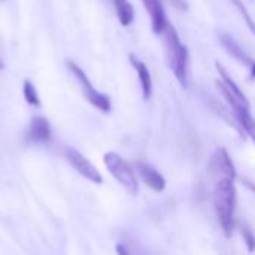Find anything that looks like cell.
Wrapping results in <instances>:
<instances>
[{
  "instance_id": "cell-3",
  "label": "cell",
  "mask_w": 255,
  "mask_h": 255,
  "mask_svg": "<svg viewBox=\"0 0 255 255\" xmlns=\"http://www.w3.org/2000/svg\"><path fill=\"white\" fill-rule=\"evenodd\" d=\"M105 166L108 167L109 173L131 194L136 196L139 191V184L136 178V170L117 152H106L103 157Z\"/></svg>"
},
{
  "instance_id": "cell-10",
  "label": "cell",
  "mask_w": 255,
  "mask_h": 255,
  "mask_svg": "<svg viewBox=\"0 0 255 255\" xmlns=\"http://www.w3.org/2000/svg\"><path fill=\"white\" fill-rule=\"evenodd\" d=\"M130 63L131 66L134 67L137 76H139V81H140V87H142V94H143V99L145 100H149L151 96H152V78H151V72L148 69V66L140 61L134 54H130Z\"/></svg>"
},
{
  "instance_id": "cell-18",
  "label": "cell",
  "mask_w": 255,
  "mask_h": 255,
  "mask_svg": "<svg viewBox=\"0 0 255 255\" xmlns=\"http://www.w3.org/2000/svg\"><path fill=\"white\" fill-rule=\"evenodd\" d=\"M0 69H3V61L0 60Z\"/></svg>"
},
{
  "instance_id": "cell-6",
  "label": "cell",
  "mask_w": 255,
  "mask_h": 255,
  "mask_svg": "<svg viewBox=\"0 0 255 255\" xmlns=\"http://www.w3.org/2000/svg\"><path fill=\"white\" fill-rule=\"evenodd\" d=\"M134 170H136V175L140 176L143 184L146 187H149L152 191H155V193H163L164 191L166 179L155 167H152L151 164L143 163V161H136L134 163Z\"/></svg>"
},
{
  "instance_id": "cell-1",
  "label": "cell",
  "mask_w": 255,
  "mask_h": 255,
  "mask_svg": "<svg viewBox=\"0 0 255 255\" xmlns=\"http://www.w3.org/2000/svg\"><path fill=\"white\" fill-rule=\"evenodd\" d=\"M163 36V43H164V52H166V60L173 72L175 78L181 84L182 88H188V49L185 45H182L178 31L175 27L167 22L164 31L161 33Z\"/></svg>"
},
{
  "instance_id": "cell-17",
  "label": "cell",
  "mask_w": 255,
  "mask_h": 255,
  "mask_svg": "<svg viewBox=\"0 0 255 255\" xmlns=\"http://www.w3.org/2000/svg\"><path fill=\"white\" fill-rule=\"evenodd\" d=\"M244 130H245V131L248 133V136H250V137L253 139V142L255 143V121L250 123L248 126H245V127H244Z\"/></svg>"
},
{
  "instance_id": "cell-8",
  "label": "cell",
  "mask_w": 255,
  "mask_h": 255,
  "mask_svg": "<svg viewBox=\"0 0 255 255\" xmlns=\"http://www.w3.org/2000/svg\"><path fill=\"white\" fill-rule=\"evenodd\" d=\"M220 42H221V45H223V48L233 57V58H236L241 64H244V66H247L248 69H250V73H251V78H255V60L254 58H251L244 49H242V46L230 36V34H227V33H223L221 36H220Z\"/></svg>"
},
{
  "instance_id": "cell-9",
  "label": "cell",
  "mask_w": 255,
  "mask_h": 255,
  "mask_svg": "<svg viewBox=\"0 0 255 255\" xmlns=\"http://www.w3.org/2000/svg\"><path fill=\"white\" fill-rule=\"evenodd\" d=\"M149 18H151V27L155 34H161L167 25V18L164 12V6L161 0H142Z\"/></svg>"
},
{
  "instance_id": "cell-2",
  "label": "cell",
  "mask_w": 255,
  "mask_h": 255,
  "mask_svg": "<svg viewBox=\"0 0 255 255\" xmlns=\"http://www.w3.org/2000/svg\"><path fill=\"white\" fill-rule=\"evenodd\" d=\"M214 203L218 217V223L227 238L233 235L235 229V214L238 205V193L235 187V179L220 178L214 191Z\"/></svg>"
},
{
  "instance_id": "cell-4",
  "label": "cell",
  "mask_w": 255,
  "mask_h": 255,
  "mask_svg": "<svg viewBox=\"0 0 255 255\" xmlns=\"http://www.w3.org/2000/svg\"><path fill=\"white\" fill-rule=\"evenodd\" d=\"M67 66L70 69V72L75 75V78L78 79V82L81 84V88H82V93L85 96V99L94 106L97 108L99 111L108 114L111 111V99L106 96V94H102L100 91H97L93 84L90 82L88 76L85 75V72L73 61H67Z\"/></svg>"
},
{
  "instance_id": "cell-13",
  "label": "cell",
  "mask_w": 255,
  "mask_h": 255,
  "mask_svg": "<svg viewBox=\"0 0 255 255\" xmlns=\"http://www.w3.org/2000/svg\"><path fill=\"white\" fill-rule=\"evenodd\" d=\"M114 3V7L117 10V15H118V19L120 22L127 27L133 22V18H134V10H133V6L128 0H112Z\"/></svg>"
},
{
  "instance_id": "cell-5",
  "label": "cell",
  "mask_w": 255,
  "mask_h": 255,
  "mask_svg": "<svg viewBox=\"0 0 255 255\" xmlns=\"http://www.w3.org/2000/svg\"><path fill=\"white\" fill-rule=\"evenodd\" d=\"M64 154H66L67 161L72 164V167L79 175H82L85 179H88L90 182L97 184V185H100L103 182V178H102L100 172L96 169V166L91 164V161L85 155H82L79 151H76L75 148H66Z\"/></svg>"
},
{
  "instance_id": "cell-12",
  "label": "cell",
  "mask_w": 255,
  "mask_h": 255,
  "mask_svg": "<svg viewBox=\"0 0 255 255\" xmlns=\"http://www.w3.org/2000/svg\"><path fill=\"white\" fill-rule=\"evenodd\" d=\"M215 67H217V72H218V73H220V76H221V81H223V82L230 88V91H232V93H233V94H235V96H236V97L244 103V105H247V106H250V108H251V105H250V102H248L247 96H245V94H244V91L239 88V85L232 79V76H230V75H229V72L224 69V66H223L220 61H217V63H215Z\"/></svg>"
},
{
  "instance_id": "cell-16",
  "label": "cell",
  "mask_w": 255,
  "mask_h": 255,
  "mask_svg": "<svg viewBox=\"0 0 255 255\" xmlns=\"http://www.w3.org/2000/svg\"><path fill=\"white\" fill-rule=\"evenodd\" d=\"M242 236H244V241L247 244V248L250 253H254L255 251V235L253 233V230L248 227V226H242Z\"/></svg>"
},
{
  "instance_id": "cell-15",
  "label": "cell",
  "mask_w": 255,
  "mask_h": 255,
  "mask_svg": "<svg viewBox=\"0 0 255 255\" xmlns=\"http://www.w3.org/2000/svg\"><path fill=\"white\" fill-rule=\"evenodd\" d=\"M232 3L239 9V12L242 13V16H244V19H245V22L248 24V27H250V30L253 31L255 34V22L254 19L251 18V15H250V12H248V9H247V6L244 4V1L242 0H232Z\"/></svg>"
},
{
  "instance_id": "cell-11",
  "label": "cell",
  "mask_w": 255,
  "mask_h": 255,
  "mask_svg": "<svg viewBox=\"0 0 255 255\" xmlns=\"http://www.w3.org/2000/svg\"><path fill=\"white\" fill-rule=\"evenodd\" d=\"M30 137L34 142H49L51 140V126L49 121L43 117H36L31 120V126H30Z\"/></svg>"
},
{
  "instance_id": "cell-7",
  "label": "cell",
  "mask_w": 255,
  "mask_h": 255,
  "mask_svg": "<svg viewBox=\"0 0 255 255\" xmlns=\"http://www.w3.org/2000/svg\"><path fill=\"white\" fill-rule=\"evenodd\" d=\"M211 170L214 173L221 175V178H232L235 179L238 172H236V166L229 154V151L224 146L217 148V151L214 152L212 158H211V164H209Z\"/></svg>"
},
{
  "instance_id": "cell-14",
  "label": "cell",
  "mask_w": 255,
  "mask_h": 255,
  "mask_svg": "<svg viewBox=\"0 0 255 255\" xmlns=\"http://www.w3.org/2000/svg\"><path fill=\"white\" fill-rule=\"evenodd\" d=\"M22 94H24V99L27 100L28 105H31V106H40V100H39V96L36 93V88H34V85L30 81H24Z\"/></svg>"
}]
</instances>
